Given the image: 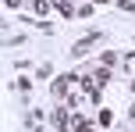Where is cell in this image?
Here are the masks:
<instances>
[{
	"instance_id": "12",
	"label": "cell",
	"mask_w": 135,
	"mask_h": 132,
	"mask_svg": "<svg viewBox=\"0 0 135 132\" xmlns=\"http://www.w3.org/2000/svg\"><path fill=\"white\" fill-rule=\"evenodd\" d=\"M117 11L121 14H135V0H117Z\"/></svg>"
},
{
	"instance_id": "14",
	"label": "cell",
	"mask_w": 135,
	"mask_h": 132,
	"mask_svg": "<svg viewBox=\"0 0 135 132\" xmlns=\"http://www.w3.org/2000/svg\"><path fill=\"white\" fill-rule=\"evenodd\" d=\"M4 7H7V11H18V7H21V0H4Z\"/></svg>"
},
{
	"instance_id": "13",
	"label": "cell",
	"mask_w": 135,
	"mask_h": 132,
	"mask_svg": "<svg viewBox=\"0 0 135 132\" xmlns=\"http://www.w3.org/2000/svg\"><path fill=\"white\" fill-rule=\"evenodd\" d=\"M85 100H89V104H93V107H100V104H103V89H100V93H89Z\"/></svg>"
},
{
	"instance_id": "11",
	"label": "cell",
	"mask_w": 135,
	"mask_h": 132,
	"mask_svg": "<svg viewBox=\"0 0 135 132\" xmlns=\"http://www.w3.org/2000/svg\"><path fill=\"white\" fill-rule=\"evenodd\" d=\"M93 14H96V4H93V0H89V4H82V7H78V18H93Z\"/></svg>"
},
{
	"instance_id": "7",
	"label": "cell",
	"mask_w": 135,
	"mask_h": 132,
	"mask_svg": "<svg viewBox=\"0 0 135 132\" xmlns=\"http://www.w3.org/2000/svg\"><path fill=\"white\" fill-rule=\"evenodd\" d=\"M36 79H39V82H46V79H54V64H50V61L36 64Z\"/></svg>"
},
{
	"instance_id": "17",
	"label": "cell",
	"mask_w": 135,
	"mask_h": 132,
	"mask_svg": "<svg viewBox=\"0 0 135 132\" xmlns=\"http://www.w3.org/2000/svg\"><path fill=\"white\" fill-rule=\"evenodd\" d=\"M128 86H132V93H135V79H132V82H128Z\"/></svg>"
},
{
	"instance_id": "9",
	"label": "cell",
	"mask_w": 135,
	"mask_h": 132,
	"mask_svg": "<svg viewBox=\"0 0 135 132\" xmlns=\"http://www.w3.org/2000/svg\"><path fill=\"white\" fill-rule=\"evenodd\" d=\"M110 125H114V111L100 107V129H110Z\"/></svg>"
},
{
	"instance_id": "4",
	"label": "cell",
	"mask_w": 135,
	"mask_h": 132,
	"mask_svg": "<svg viewBox=\"0 0 135 132\" xmlns=\"http://www.w3.org/2000/svg\"><path fill=\"white\" fill-rule=\"evenodd\" d=\"M110 79H114V71H110V68H103V64H93V82H96V89H107V86H110Z\"/></svg>"
},
{
	"instance_id": "16",
	"label": "cell",
	"mask_w": 135,
	"mask_h": 132,
	"mask_svg": "<svg viewBox=\"0 0 135 132\" xmlns=\"http://www.w3.org/2000/svg\"><path fill=\"white\" fill-rule=\"evenodd\" d=\"M93 4H110V0H93Z\"/></svg>"
},
{
	"instance_id": "8",
	"label": "cell",
	"mask_w": 135,
	"mask_h": 132,
	"mask_svg": "<svg viewBox=\"0 0 135 132\" xmlns=\"http://www.w3.org/2000/svg\"><path fill=\"white\" fill-rule=\"evenodd\" d=\"M32 11H39V18H46V14L54 11V4H50V0H32Z\"/></svg>"
},
{
	"instance_id": "5",
	"label": "cell",
	"mask_w": 135,
	"mask_h": 132,
	"mask_svg": "<svg viewBox=\"0 0 135 132\" xmlns=\"http://www.w3.org/2000/svg\"><path fill=\"white\" fill-rule=\"evenodd\" d=\"M50 4H54V11L61 14L64 21H71V18H78V7H75L71 0H50Z\"/></svg>"
},
{
	"instance_id": "3",
	"label": "cell",
	"mask_w": 135,
	"mask_h": 132,
	"mask_svg": "<svg viewBox=\"0 0 135 132\" xmlns=\"http://www.w3.org/2000/svg\"><path fill=\"white\" fill-rule=\"evenodd\" d=\"M46 121H50L46 111H28V114H25V129H28V132H43Z\"/></svg>"
},
{
	"instance_id": "1",
	"label": "cell",
	"mask_w": 135,
	"mask_h": 132,
	"mask_svg": "<svg viewBox=\"0 0 135 132\" xmlns=\"http://www.w3.org/2000/svg\"><path fill=\"white\" fill-rule=\"evenodd\" d=\"M78 79H82V71H61V75H54L50 79V97L61 104L71 89H78Z\"/></svg>"
},
{
	"instance_id": "6",
	"label": "cell",
	"mask_w": 135,
	"mask_h": 132,
	"mask_svg": "<svg viewBox=\"0 0 135 132\" xmlns=\"http://www.w3.org/2000/svg\"><path fill=\"white\" fill-rule=\"evenodd\" d=\"M96 64H103V68H114V64H124V54H117V50H103Z\"/></svg>"
},
{
	"instance_id": "2",
	"label": "cell",
	"mask_w": 135,
	"mask_h": 132,
	"mask_svg": "<svg viewBox=\"0 0 135 132\" xmlns=\"http://www.w3.org/2000/svg\"><path fill=\"white\" fill-rule=\"evenodd\" d=\"M100 39H103V32H100V29H93V32H85L82 39H75L68 54H71V57H85L89 50H96V43H100Z\"/></svg>"
},
{
	"instance_id": "15",
	"label": "cell",
	"mask_w": 135,
	"mask_h": 132,
	"mask_svg": "<svg viewBox=\"0 0 135 132\" xmlns=\"http://www.w3.org/2000/svg\"><path fill=\"white\" fill-rule=\"evenodd\" d=\"M128 118L135 121V100H132V104H128Z\"/></svg>"
},
{
	"instance_id": "10",
	"label": "cell",
	"mask_w": 135,
	"mask_h": 132,
	"mask_svg": "<svg viewBox=\"0 0 135 132\" xmlns=\"http://www.w3.org/2000/svg\"><path fill=\"white\" fill-rule=\"evenodd\" d=\"M14 89H21V93H32V79H28V75H21L18 82H14Z\"/></svg>"
}]
</instances>
